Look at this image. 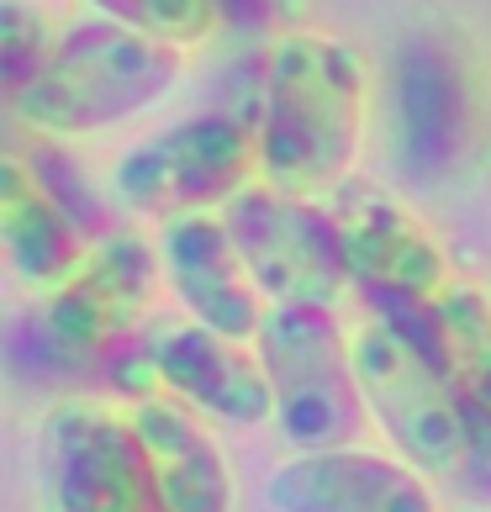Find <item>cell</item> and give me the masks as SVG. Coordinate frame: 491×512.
Masks as SVG:
<instances>
[{
	"label": "cell",
	"mask_w": 491,
	"mask_h": 512,
	"mask_svg": "<svg viewBox=\"0 0 491 512\" xmlns=\"http://www.w3.org/2000/svg\"><path fill=\"white\" fill-rule=\"evenodd\" d=\"M0 243H6L11 275L43 296L69 286L90 254L85 227L53 201V191L32 175V164L16 154L0 164Z\"/></svg>",
	"instance_id": "cell-14"
},
{
	"label": "cell",
	"mask_w": 491,
	"mask_h": 512,
	"mask_svg": "<svg viewBox=\"0 0 491 512\" xmlns=\"http://www.w3.org/2000/svg\"><path fill=\"white\" fill-rule=\"evenodd\" d=\"M270 512H444L439 486L375 444L291 454L264 481Z\"/></svg>",
	"instance_id": "cell-11"
},
{
	"label": "cell",
	"mask_w": 491,
	"mask_h": 512,
	"mask_svg": "<svg viewBox=\"0 0 491 512\" xmlns=\"http://www.w3.org/2000/svg\"><path fill=\"white\" fill-rule=\"evenodd\" d=\"M444 328V370L476 412L491 417V296L476 280H449L433 296Z\"/></svg>",
	"instance_id": "cell-15"
},
{
	"label": "cell",
	"mask_w": 491,
	"mask_h": 512,
	"mask_svg": "<svg viewBox=\"0 0 491 512\" xmlns=\"http://www.w3.org/2000/svg\"><path fill=\"white\" fill-rule=\"evenodd\" d=\"M159 291H169L159 243L117 222L106 238L90 243L69 286L43 301V333L69 365L106 370L122 349H132L154 328Z\"/></svg>",
	"instance_id": "cell-7"
},
{
	"label": "cell",
	"mask_w": 491,
	"mask_h": 512,
	"mask_svg": "<svg viewBox=\"0 0 491 512\" xmlns=\"http://www.w3.org/2000/svg\"><path fill=\"white\" fill-rule=\"evenodd\" d=\"M154 243H159L164 286L175 296V307L191 322H201V328L222 333V338L254 344L270 301L254 286V275H249V264H243L222 212L164 222L154 233Z\"/></svg>",
	"instance_id": "cell-12"
},
{
	"label": "cell",
	"mask_w": 491,
	"mask_h": 512,
	"mask_svg": "<svg viewBox=\"0 0 491 512\" xmlns=\"http://www.w3.org/2000/svg\"><path fill=\"white\" fill-rule=\"evenodd\" d=\"M59 32L48 27L43 11H32L27 0H6V16H0V48H6V101L22 96L37 80V69L48 64Z\"/></svg>",
	"instance_id": "cell-17"
},
{
	"label": "cell",
	"mask_w": 491,
	"mask_h": 512,
	"mask_svg": "<svg viewBox=\"0 0 491 512\" xmlns=\"http://www.w3.org/2000/svg\"><path fill=\"white\" fill-rule=\"evenodd\" d=\"M143 344L154 359L159 391L196 407L206 423H228V428L275 423V391L254 344L222 338L191 317H154Z\"/></svg>",
	"instance_id": "cell-9"
},
{
	"label": "cell",
	"mask_w": 491,
	"mask_h": 512,
	"mask_svg": "<svg viewBox=\"0 0 491 512\" xmlns=\"http://www.w3.org/2000/svg\"><path fill=\"white\" fill-rule=\"evenodd\" d=\"M132 428L154 460V476H159V497L164 512H233V465L222 454L212 423L175 402L169 391H154L143 402H132Z\"/></svg>",
	"instance_id": "cell-13"
},
{
	"label": "cell",
	"mask_w": 491,
	"mask_h": 512,
	"mask_svg": "<svg viewBox=\"0 0 491 512\" xmlns=\"http://www.w3.org/2000/svg\"><path fill=\"white\" fill-rule=\"evenodd\" d=\"M254 349L275 391L270 428L291 454L365 444L370 412L354 375V328H344V307L270 301Z\"/></svg>",
	"instance_id": "cell-3"
},
{
	"label": "cell",
	"mask_w": 491,
	"mask_h": 512,
	"mask_svg": "<svg viewBox=\"0 0 491 512\" xmlns=\"http://www.w3.org/2000/svg\"><path fill=\"white\" fill-rule=\"evenodd\" d=\"M175 80L180 48L90 11L59 27L48 64L22 96H11V111L43 138H90L164 101Z\"/></svg>",
	"instance_id": "cell-2"
},
{
	"label": "cell",
	"mask_w": 491,
	"mask_h": 512,
	"mask_svg": "<svg viewBox=\"0 0 491 512\" xmlns=\"http://www.w3.org/2000/svg\"><path fill=\"white\" fill-rule=\"evenodd\" d=\"M481 502H491V481H486V497H481Z\"/></svg>",
	"instance_id": "cell-19"
},
{
	"label": "cell",
	"mask_w": 491,
	"mask_h": 512,
	"mask_svg": "<svg viewBox=\"0 0 491 512\" xmlns=\"http://www.w3.org/2000/svg\"><path fill=\"white\" fill-rule=\"evenodd\" d=\"M444 512H491V507H481V502H460V507H444Z\"/></svg>",
	"instance_id": "cell-18"
},
{
	"label": "cell",
	"mask_w": 491,
	"mask_h": 512,
	"mask_svg": "<svg viewBox=\"0 0 491 512\" xmlns=\"http://www.w3.org/2000/svg\"><path fill=\"white\" fill-rule=\"evenodd\" d=\"M370 74L360 53L317 32L280 37L264 59L254 138L259 180L291 196L328 201L354 175L365 143Z\"/></svg>",
	"instance_id": "cell-1"
},
{
	"label": "cell",
	"mask_w": 491,
	"mask_h": 512,
	"mask_svg": "<svg viewBox=\"0 0 491 512\" xmlns=\"http://www.w3.org/2000/svg\"><path fill=\"white\" fill-rule=\"evenodd\" d=\"M328 212L338 222V238H344L354 291H396V296L433 301L455 280L439 238L418 222L412 206H402L375 180L349 175L328 196Z\"/></svg>",
	"instance_id": "cell-10"
},
{
	"label": "cell",
	"mask_w": 491,
	"mask_h": 512,
	"mask_svg": "<svg viewBox=\"0 0 491 512\" xmlns=\"http://www.w3.org/2000/svg\"><path fill=\"white\" fill-rule=\"evenodd\" d=\"M259 180V138L254 117L233 111H196L111 164V201L132 217L148 222H175V217H201L222 212L233 196H243Z\"/></svg>",
	"instance_id": "cell-4"
},
{
	"label": "cell",
	"mask_w": 491,
	"mask_h": 512,
	"mask_svg": "<svg viewBox=\"0 0 491 512\" xmlns=\"http://www.w3.org/2000/svg\"><path fill=\"white\" fill-rule=\"evenodd\" d=\"M43 512H164L154 460L127 407L69 396L37 433Z\"/></svg>",
	"instance_id": "cell-6"
},
{
	"label": "cell",
	"mask_w": 491,
	"mask_h": 512,
	"mask_svg": "<svg viewBox=\"0 0 491 512\" xmlns=\"http://www.w3.org/2000/svg\"><path fill=\"white\" fill-rule=\"evenodd\" d=\"M354 375H360V396L381 444L402 454L412 470H423L433 486L460 491L470 407L455 391V381L439 365H428L418 349H407L381 322L354 328Z\"/></svg>",
	"instance_id": "cell-5"
},
{
	"label": "cell",
	"mask_w": 491,
	"mask_h": 512,
	"mask_svg": "<svg viewBox=\"0 0 491 512\" xmlns=\"http://www.w3.org/2000/svg\"><path fill=\"white\" fill-rule=\"evenodd\" d=\"M222 222H228L264 301L344 307L354 296V270H349V254H344L328 201L291 196L254 180L243 196L222 206Z\"/></svg>",
	"instance_id": "cell-8"
},
{
	"label": "cell",
	"mask_w": 491,
	"mask_h": 512,
	"mask_svg": "<svg viewBox=\"0 0 491 512\" xmlns=\"http://www.w3.org/2000/svg\"><path fill=\"white\" fill-rule=\"evenodd\" d=\"M85 6L169 48H196L217 27V0H85Z\"/></svg>",
	"instance_id": "cell-16"
}]
</instances>
